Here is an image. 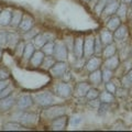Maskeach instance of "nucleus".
Instances as JSON below:
<instances>
[{
    "mask_svg": "<svg viewBox=\"0 0 132 132\" xmlns=\"http://www.w3.org/2000/svg\"><path fill=\"white\" fill-rule=\"evenodd\" d=\"M22 12L21 11H14L12 12V19H11V26L12 27H19V24L22 21Z\"/></svg>",
    "mask_w": 132,
    "mask_h": 132,
    "instance_id": "nucleus-26",
    "label": "nucleus"
},
{
    "mask_svg": "<svg viewBox=\"0 0 132 132\" xmlns=\"http://www.w3.org/2000/svg\"><path fill=\"white\" fill-rule=\"evenodd\" d=\"M122 82H123V86H125L126 88H129V87H130V84H132L131 80L129 79V77H128V75H127L126 77L122 78Z\"/></svg>",
    "mask_w": 132,
    "mask_h": 132,
    "instance_id": "nucleus-43",
    "label": "nucleus"
},
{
    "mask_svg": "<svg viewBox=\"0 0 132 132\" xmlns=\"http://www.w3.org/2000/svg\"><path fill=\"white\" fill-rule=\"evenodd\" d=\"M99 38H100L101 40V42L104 45H108V44H111L113 42V33L112 31H110V30H102L100 32V35H99Z\"/></svg>",
    "mask_w": 132,
    "mask_h": 132,
    "instance_id": "nucleus-18",
    "label": "nucleus"
},
{
    "mask_svg": "<svg viewBox=\"0 0 132 132\" xmlns=\"http://www.w3.org/2000/svg\"><path fill=\"white\" fill-rule=\"evenodd\" d=\"M99 95H100V92H99L98 89L90 87V89L87 92V94H86V98H87L88 100H93V99H98Z\"/></svg>",
    "mask_w": 132,
    "mask_h": 132,
    "instance_id": "nucleus-31",
    "label": "nucleus"
},
{
    "mask_svg": "<svg viewBox=\"0 0 132 132\" xmlns=\"http://www.w3.org/2000/svg\"><path fill=\"white\" fill-rule=\"evenodd\" d=\"M9 76H10L9 71L3 66H0V80H7Z\"/></svg>",
    "mask_w": 132,
    "mask_h": 132,
    "instance_id": "nucleus-36",
    "label": "nucleus"
},
{
    "mask_svg": "<svg viewBox=\"0 0 132 132\" xmlns=\"http://www.w3.org/2000/svg\"><path fill=\"white\" fill-rule=\"evenodd\" d=\"M88 78H89V82L92 85H99L102 81V73L99 69H96L94 72H90Z\"/></svg>",
    "mask_w": 132,
    "mask_h": 132,
    "instance_id": "nucleus-20",
    "label": "nucleus"
},
{
    "mask_svg": "<svg viewBox=\"0 0 132 132\" xmlns=\"http://www.w3.org/2000/svg\"><path fill=\"white\" fill-rule=\"evenodd\" d=\"M101 73H102V80H104L105 82L109 81L111 79V77H112V71H111V69L105 68Z\"/></svg>",
    "mask_w": 132,
    "mask_h": 132,
    "instance_id": "nucleus-35",
    "label": "nucleus"
},
{
    "mask_svg": "<svg viewBox=\"0 0 132 132\" xmlns=\"http://www.w3.org/2000/svg\"><path fill=\"white\" fill-rule=\"evenodd\" d=\"M84 1H86V2H89V1H92V0H84Z\"/></svg>",
    "mask_w": 132,
    "mask_h": 132,
    "instance_id": "nucleus-47",
    "label": "nucleus"
},
{
    "mask_svg": "<svg viewBox=\"0 0 132 132\" xmlns=\"http://www.w3.org/2000/svg\"><path fill=\"white\" fill-rule=\"evenodd\" d=\"M102 42L100 38H97L95 39V54L96 55H100L102 54V51H104V48H102Z\"/></svg>",
    "mask_w": 132,
    "mask_h": 132,
    "instance_id": "nucleus-32",
    "label": "nucleus"
},
{
    "mask_svg": "<svg viewBox=\"0 0 132 132\" xmlns=\"http://www.w3.org/2000/svg\"><path fill=\"white\" fill-rule=\"evenodd\" d=\"M34 100L41 107H50L54 104V96L48 92H43V93L36 94L34 97Z\"/></svg>",
    "mask_w": 132,
    "mask_h": 132,
    "instance_id": "nucleus-1",
    "label": "nucleus"
},
{
    "mask_svg": "<svg viewBox=\"0 0 132 132\" xmlns=\"http://www.w3.org/2000/svg\"><path fill=\"white\" fill-rule=\"evenodd\" d=\"M8 42V34L7 33H0V46L5 45V43Z\"/></svg>",
    "mask_w": 132,
    "mask_h": 132,
    "instance_id": "nucleus-42",
    "label": "nucleus"
},
{
    "mask_svg": "<svg viewBox=\"0 0 132 132\" xmlns=\"http://www.w3.org/2000/svg\"><path fill=\"white\" fill-rule=\"evenodd\" d=\"M44 60V53L43 51H36L33 53V55L30 59V63L32 66L34 67H39V66L42 65V62Z\"/></svg>",
    "mask_w": 132,
    "mask_h": 132,
    "instance_id": "nucleus-17",
    "label": "nucleus"
},
{
    "mask_svg": "<svg viewBox=\"0 0 132 132\" xmlns=\"http://www.w3.org/2000/svg\"><path fill=\"white\" fill-rule=\"evenodd\" d=\"M11 19H12V12L8 9L1 10L0 12V26L1 27H7L11 24Z\"/></svg>",
    "mask_w": 132,
    "mask_h": 132,
    "instance_id": "nucleus-15",
    "label": "nucleus"
},
{
    "mask_svg": "<svg viewBox=\"0 0 132 132\" xmlns=\"http://www.w3.org/2000/svg\"><path fill=\"white\" fill-rule=\"evenodd\" d=\"M74 54H75L76 59H82L84 56V40L82 38H78L75 40L74 43Z\"/></svg>",
    "mask_w": 132,
    "mask_h": 132,
    "instance_id": "nucleus-10",
    "label": "nucleus"
},
{
    "mask_svg": "<svg viewBox=\"0 0 132 132\" xmlns=\"http://www.w3.org/2000/svg\"><path fill=\"white\" fill-rule=\"evenodd\" d=\"M131 7H132V1H131Z\"/></svg>",
    "mask_w": 132,
    "mask_h": 132,
    "instance_id": "nucleus-50",
    "label": "nucleus"
},
{
    "mask_svg": "<svg viewBox=\"0 0 132 132\" xmlns=\"http://www.w3.org/2000/svg\"><path fill=\"white\" fill-rule=\"evenodd\" d=\"M54 47H55V42H53V41H47V42L43 45L42 51H43L44 54H46V55H53V53H54Z\"/></svg>",
    "mask_w": 132,
    "mask_h": 132,
    "instance_id": "nucleus-27",
    "label": "nucleus"
},
{
    "mask_svg": "<svg viewBox=\"0 0 132 132\" xmlns=\"http://www.w3.org/2000/svg\"><path fill=\"white\" fill-rule=\"evenodd\" d=\"M55 90H56V94L62 98H67L72 95V87L66 81L61 82V84L57 85Z\"/></svg>",
    "mask_w": 132,
    "mask_h": 132,
    "instance_id": "nucleus-6",
    "label": "nucleus"
},
{
    "mask_svg": "<svg viewBox=\"0 0 132 132\" xmlns=\"http://www.w3.org/2000/svg\"><path fill=\"white\" fill-rule=\"evenodd\" d=\"M65 112V109L61 106H55V107H52V108H48L44 111V116L48 119H55L60 116H63Z\"/></svg>",
    "mask_w": 132,
    "mask_h": 132,
    "instance_id": "nucleus-4",
    "label": "nucleus"
},
{
    "mask_svg": "<svg viewBox=\"0 0 132 132\" xmlns=\"http://www.w3.org/2000/svg\"><path fill=\"white\" fill-rule=\"evenodd\" d=\"M119 64H120L119 55L118 54H114L112 56L108 57V59H106V61H105V68H108V69H111V71H114V69L119 66Z\"/></svg>",
    "mask_w": 132,
    "mask_h": 132,
    "instance_id": "nucleus-13",
    "label": "nucleus"
},
{
    "mask_svg": "<svg viewBox=\"0 0 132 132\" xmlns=\"http://www.w3.org/2000/svg\"><path fill=\"white\" fill-rule=\"evenodd\" d=\"M121 26V21H120V18L117 15V16H111L110 20L107 23V29L110 31H116L117 29Z\"/></svg>",
    "mask_w": 132,
    "mask_h": 132,
    "instance_id": "nucleus-22",
    "label": "nucleus"
},
{
    "mask_svg": "<svg viewBox=\"0 0 132 132\" xmlns=\"http://www.w3.org/2000/svg\"><path fill=\"white\" fill-rule=\"evenodd\" d=\"M95 53V40L92 35L86 38L84 42V56L90 57Z\"/></svg>",
    "mask_w": 132,
    "mask_h": 132,
    "instance_id": "nucleus-5",
    "label": "nucleus"
},
{
    "mask_svg": "<svg viewBox=\"0 0 132 132\" xmlns=\"http://www.w3.org/2000/svg\"><path fill=\"white\" fill-rule=\"evenodd\" d=\"M11 92H12V88L9 87V86H7L5 89L0 92V99L5 98V97H8V96H10V93H11Z\"/></svg>",
    "mask_w": 132,
    "mask_h": 132,
    "instance_id": "nucleus-40",
    "label": "nucleus"
},
{
    "mask_svg": "<svg viewBox=\"0 0 132 132\" xmlns=\"http://www.w3.org/2000/svg\"><path fill=\"white\" fill-rule=\"evenodd\" d=\"M131 56H132V50H131Z\"/></svg>",
    "mask_w": 132,
    "mask_h": 132,
    "instance_id": "nucleus-49",
    "label": "nucleus"
},
{
    "mask_svg": "<svg viewBox=\"0 0 132 132\" xmlns=\"http://www.w3.org/2000/svg\"><path fill=\"white\" fill-rule=\"evenodd\" d=\"M109 1L108 0H99V1L97 2V5H96V7H95V12H96L97 14H99V13H101L102 11H104V9H105V7L107 6V3H108Z\"/></svg>",
    "mask_w": 132,
    "mask_h": 132,
    "instance_id": "nucleus-33",
    "label": "nucleus"
},
{
    "mask_svg": "<svg viewBox=\"0 0 132 132\" xmlns=\"http://www.w3.org/2000/svg\"><path fill=\"white\" fill-rule=\"evenodd\" d=\"M66 71H67V65L63 61L55 62V64L50 68V72H51L52 76H54L56 78H63Z\"/></svg>",
    "mask_w": 132,
    "mask_h": 132,
    "instance_id": "nucleus-3",
    "label": "nucleus"
},
{
    "mask_svg": "<svg viewBox=\"0 0 132 132\" xmlns=\"http://www.w3.org/2000/svg\"><path fill=\"white\" fill-rule=\"evenodd\" d=\"M80 122H81V117H79V116H73L71 118V120H69V123L74 127L80 125Z\"/></svg>",
    "mask_w": 132,
    "mask_h": 132,
    "instance_id": "nucleus-39",
    "label": "nucleus"
},
{
    "mask_svg": "<svg viewBox=\"0 0 132 132\" xmlns=\"http://www.w3.org/2000/svg\"><path fill=\"white\" fill-rule=\"evenodd\" d=\"M34 45L31 44V43H28L26 45V48H24V52H23V59L24 60H28V61H30L31 59V56L33 55V53H34Z\"/></svg>",
    "mask_w": 132,
    "mask_h": 132,
    "instance_id": "nucleus-28",
    "label": "nucleus"
},
{
    "mask_svg": "<svg viewBox=\"0 0 132 132\" xmlns=\"http://www.w3.org/2000/svg\"><path fill=\"white\" fill-rule=\"evenodd\" d=\"M16 105H18V107L20 109H28L30 108V107L33 105V98L31 95H23V96L19 97L18 101H16Z\"/></svg>",
    "mask_w": 132,
    "mask_h": 132,
    "instance_id": "nucleus-8",
    "label": "nucleus"
},
{
    "mask_svg": "<svg viewBox=\"0 0 132 132\" xmlns=\"http://www.w3.org/2000/svg\"><path fill=\"white\" fill-rule=\"evenodd\" d=\"M90 89V84L88 82H79L76 85L75 90H74V95L76 97H84L86 96L87 92Z\"/></svg>",
    "mask_w": 132,
    "mask_h": 132,
    "instance_id": "nucleus-11",
    "label": "nucleus"
},
{
    "mask_svg": "<svg viewBox=\"0 0 132 132\" xmlns=\"http://www.w3.org/2000/svg\"><path fill=\"white\" fill-rule=\"evenodd\" d=\"M33 23H34V20L31 15H24L22 18V21L21 23L19 24V29L23 32H28L29 30H31L32 27H33Z\"/></svg>",
    "mask_w": 132,
    "mask_h": 132,
    "instance_id": "nucleus-12",
    "label": "nucleus"
},
{
    "mask_svg": "<svg viewBox=\"0 0 132 132\" xmlns=\"http://www.w3.org/2000/svg\"><path fill=\"white\" fill-rule=\"evenodd\" d=\"M123 1H125V2H130V3H131L132 0H123Z\"/></svg>",
    "mask_w": 132,
    "mask_h": 132,
    "instance_id": "nucleus-46",
    "label": "nucleus"
},
{
    "mask_svg": "<svg viewBox=\"0 0 132 132\" xmlns=\"http://www.w3.org/2000/svg\"><path fill=\"white\" fill-rule=\"evenodd\" d=\"M54 64H55V59L52 55H48L46 57H44V60L42 62L43 68H46V69H50Z\"/></svg>",
    "mask_w": 132,
    "mask_h": 132,
    "instance_id": "nucleus-30",
    "label": "nucleus"
},
{
    "mask_svg": "<svg viewBox=\"0 0 132 132\" xmlns=\"http://www.w3.org/2000/svg\"><path fill=\"white\" fill-rule=\"evenodd\" d=\"M99 99L100 102H105V104H110V102L114 101V95L109 92H104L99 95Z\"/></svg>",
    "mask_w": 132,
    "mask_h": 132,
    "instance_id": "nucleus-25",
    "label": "nucleus"
},
{
    "mask_svg": "<svg viewBox=\"0 0 132 132\" xmlns=\"http://www.w3.org/2000/svg\"><path fill=\"white\" fill-rule=\"evenodd\" d=\"M8 85H9V81H8V79L7 80H0V92L5 89Z\"/></svg>",
    "mask_w": 132,
    "mask_h": 132,
    "instance_id": "nucleus-44",
    "label": "nucleus"
},
{
    "mask_svg": "<svg viewBox=\"0 0 132 132\" xmlns=\"http://www.w3.org/2000/svg\"><path fill=\"white\" fill-rule=\"evenodd\" d=\"M3 130H6V131H9V130L10 131H12V130L18 131V130H23V127L18 122H9V123H6V125L3 126Z\"/></svg>",
    "mask_w": 132,
    "mask_h": 132,
    "instance_id": "nucleus-29",
    "label": "nucleus"
},
{
    "mask_svg": "<svg viewBox=\"0 0 132 132\" xmlns=\"http://www.w3.org/2000/svg\"><path fill=\"white\" fill-rule=\"evenodd\" d=\"M117 15L119 16V18H125L126 16V13H127V8H126V5H123V3H120V6H119L118 10H117Z\"/></svg>",
    "mask_w": 132,
    "mask_h": 132,
    "instance_id": "nucleus-37",
    "label": "nucleus"
},
{
    "mask_svg": "<svg viewBox=\"0 0 132 132\" xmlns=\"http://www.w3.org/2000/svg\"><path fill=\"white\" fill-rule=\"evenodd\" d=\"M107 109H108V105L105 104V102H101V104L99 105V107H98V113L99 114L105 113L107 111Z\"/></svg>",
    "mask_w": 132,
    "mask_h": 132,
    "instance_id": "nucleus-41",
    "label": "nucleus"
},
{
    "mask_svg": "<svg viewBox=\"0 0 132 132\" xmlns=\"http://www.w3.org/2000/svg\"><path fill=\"white\" fill-rule=\"evenodd\" d=\"M119 6H120V2H119L118 0H111V1L107 3V6L105 7V9L102 12L105 13V15H112L113 13L117 12Z\"/></svg>",
    "mask_w": 132,
    "mask_h": 132,
    "instance_id": "nucleus-14",
    "label": "nucleus"
},
{
    "mask_svg": "<svg viewBox=\"0 0 132 132\" xmlns=\"http://www.w3.org/2000/svg\"><path fill=\"white\" fill-rule=\"evenodd\" d=\"M128 77H129V79H130L131 82H132V68L129 71V73H128Z\"/></svg>",
    "mask_w": 132,
    "mask_h": 132,
    "instance_id": "nucleus-45",
    "label": "nucleus"
},
{
    "mask_svg": "<svg viewBox=\"0 0 132 132\" xmlns=\"http://www.w3.org/2000/svg\"><path fill=\"white\" fill-rule=\"evenodd\" d=\"M114 54H117V47H116V45H113L112 43L106 45V47L104 48V51H102V56H104L105 59H108V57L112 56Z\"/></svg>",
    "mask_w": 132,
    "mask_h": 132,
    "instance_id": "nucleus-23",
    "label": "nucleus"
},
{
    "mask_svg": "<svg viewBox=\"0 0 132 132\" xmlns=\"http://www.w3.org/2000/svg\"><path fill=\"white\" fill-rule=\"evenodd\" d=\"M53 56H54V59L56 61H64L67 59V48H66V45L62 42V41L55 42Z\"/></svg>",
    "mask_w": 132,
    "mask_h": 132,
    "instance_id": "nucleus-2",
    "label": "nucleus"
},
{
    "mask_svg": "<svg viewBox=\"0 0 132 132\" xmlns=\"http://www.w3.org/2000/svg\"><path fill=\"white\" fill-rule=\"evenodd\" d=\"M101 64H102V61L100 57H92V59L88 60L87 64H86V68H87L88 72H94L96 69H99Z\"/></svg>",
    "mask_w": 132,
    "mask_h": 132,
    "instance_id": "nucleus-16",
    "label": "nucleus"
},
{
    "mask_svg": "<svg viewBox=\"0 0 132 132\" xmlns=\"http://www.w3.org/2000/svg\"><path fill=\"white\" fill-rule=\"evenodd\" d=\"M128 35V28L126 26H120L117 30L113 32V38L114 40H119V41H122L125 38H127Z\"/></svg>",
    "mask_w": 132,
    "mask_h": 132,
    "instance_id": "nucleus-21",
    "label": "nucleus"
},
{
    "mask_svg": "<svg viewBox=\"0 0 132 132\" xmlns=\"http://www.w3.org/2000/svg\"><path fill=\"white\" fill-rule=\"evenodd\" d=\"M0 47H1V46H0ZM0 57H1V48H0Z\"/></svg>",
    "mask_w": 132,
    "mask_h": 132,
    "instance_id": "nucleus-48",
    "label": "nucleus"
},
{
    "mask_svg": "<svg viewBox=\"0 0 132 132\" xmlns=\"http://www.w3.org/2000/svg\"><path fill=\"white\" fill-rule=\"evenodd\" d=\"M24 48H26V44L21 40L16 43V46H15V54L20 56V55H23V52H24Z\"/></svg>",
    "mask_w": 132,
    "mask_h": 132,
    "instance_id": "nucleus-34",
    "label": "nucleus"
},
{
    "mask_svg": "<svg viewBox=\"0 0 132 132\" xmlns=\"http://www.w3.org/2000/svg\"><path fill=\"white\" fill-rule=\"evenodd\" d=\"M14 104V98L12 96H8L2 99H0V110L8 111Z\"/></svg>",
    "mask_w": 132,
    "mask_h": 132,
    "instance_id": "nucleus-19",
    "label": "nucleus"
},
{
    "mask_svg": "<svg viewBox=\"0 0 132 132\" xmlns=\"http://www.w3.org/2000/svg\"><path fill=\"white\" fill-rule=\"evenodd\" d=\"M106 89H107V92H109L111 94H116L117 93V88H116V85L112 84V82H110V81H107L106 82Z\"/></svg>",
    "mask_w": 132,
    "mask_h": 132,
    "instance_id": "nucleus-38",
    "label": "nucleus"
},
{
    "mask_svg": "<svg viewBox=\"0 0 132 132\" xmlns=\"http://www.w3.org/2000/svg\"><path fill=\"white\" fill-rule=\"evenodd\" d=\"M20 119V121H21L22 123H24V125H33V123H35L36 120H38V116H36L35 113H32V112H23L20 114V117L18 118Z\"/></svg>",
    "mask_w": 132,
    "mask_h": 132,
    "instance_id": "nucleus-9",
    "label": "nucleus"
},
{
    "mask_svg": "<svg viewBox=\"0 0 132 132\" xmlns=\"http://www.w3.org/2000/svg\"><path fill=\"white\" fill-rule=\"evenodd\" d=\"M33 40H34V46H36L38 48H42L43 45L48 41L45 34H36Z\"/></svg>",
    "mask_w": 132,
    "mask_h": 132,
    "instance_id": "nucleus-24",
    "label": "nucleus"
},
{
    "mask_svg": "<svg viewBox=\"0 0 132 132\" xmlns=\"http://www.w3.org/2000/svg\"><path fill=\"white\" fill-rule=\"evenodd\" d=\"M67 123H68V118L65 114H63V116H60V117L53 119L51 127L53 130H64L66 126H67Z\"/></svg>",
    "mask_w": 132,
    "mask_h": 132,
    "instance_id": "nucleus-7",
    "label": "nucleus"
}]
</instances>
